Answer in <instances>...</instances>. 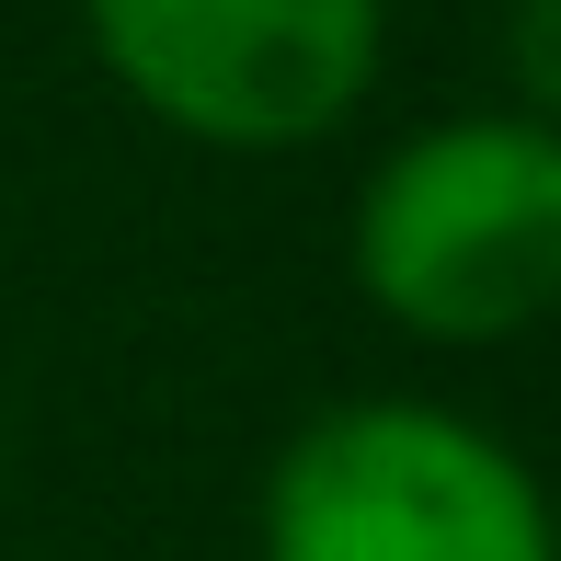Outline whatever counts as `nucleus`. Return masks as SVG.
<instances>
[{"label":"nucleus","mask_w":561,"mask_h":561,"mask_svg":"<svg viewBox=\"0 0 561 561\" xmlns=\"http://www.w3.org/2000/svg\"><path fill=\"white\" fill-rule=\"evenodd\" d=\"M355 287L413 344H516L561 310V126L436 115L355 195Z\"/></svg>","instance_id":"obj_1"},{"label":"nucleus","mask_w":561,"mask_h":561,"mask_svg":"<svg viewBox=\"0 0 561 561\" xmlns=\"http://www.w3.org/2000/svg\"><path fill=\"white\" fill-rule=\"evenodd\" d=\"M264 561H561L550 493L447 401H333L264 470Z\"/></svg>","instance_id":"obj_2"},{"label":"nucleus","mask_w":561,"mask_h":561,"mask_svg":"<svg viewBox=\"0 0 561 561\" xmlns=\"http://www.w3.org/2000/svg\"><path fill=\"white\" fill-rule=\"evenodd\" d=\"M81 35L138 115L195 149H310L367 104L390 0H81Z\"/></svg>","instance_id":"obj_3"},{"label":"nucleus","mask_w":561,"mask_h":561,"mask_svg":"<svg viewBox=\"0 0 561 561\" xmlns=\"http://www.w3.org/2000/svg\"><path fill=\"white\" fill-rule=\"evenodd\" d=\"M504 81L516 115L561 126V0H504Z\"/></svg>","instance_id":"obj_4"},{"label":"nucleus","mask_w":561,"mask_h":561,"mask_svg":"<svg viewBox=\"0 0 561 561\" xmlns=\"http://www.w3.org/2000/svg\"><path fill=\"white\" fill-rule=\"evenodd\" d=\"M550 550H561V504H550Z\"/></svg>","instance_id":"obj_5"},{"label":"nucleus","mask_w":561,"mask_h":561,"mask_svg":"<svg viewBox=\"0 0 561 561\" xmlns=\"http://www.w3.org/2000/svg\"><path fill=\"white\" fill-rule=\"evenodd\" d=\"M0 458H12V447H0Z\"/></svg>","instance_id":"obj_6"}]
</instances>
